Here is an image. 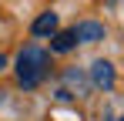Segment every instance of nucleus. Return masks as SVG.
Listing matches in <instances>:
<instances>
[{"label":"nucleus","mask_w":124,"mask_h":121,"mask_svg":"<svg viewBox=\"0 0 124 121\" xmlns=\"http://www.w3.org/2000/svg\"><path fill=\"white\" fill-rule=\"evenodd\" d=\"M14 71H17V84H20L23 91H34L50 74V54L44 51L40 44H27V47H20V54H17Z\"/></svg>","instance_id":"1"},{"label":"nucleus","mask_w":124,"mask_h":121,"mask_svg":"<svg viewBox=\"0 0 124 121\" xmlns=\"http://www.w3.org/2000/svg\"><path fill=\"white\" fill-rule=\"evenodd\" d=\"M87 91H91V81H87V74L81 67H67L61 74V84H57V98L61 101H81V98H87Z\"/></svg>","instance_id":"2"},{"label":"nucleus","mask_w":124,"mask_h":121,"mask_svg":"<svg viewBox=\"0 0 124 121\" xmlns=\"http://www.w3.org/2000/svg\"><path fill=\"white\" fill-rule=\"evenodd\" d=\"M87 81H91V87H97V91H111L114 87V64L111 60H104V57H97L94 64H91V71H87Z\"/></svg>","instance_id":"3"},{"label":"nucleus","mask_w":124,"mask_h":121,"mask_svg":"<svg viewBox=\"0 0 124 121\" xmlns=\"http://www.w3.org/2000/svg\"><path fill=\"white\" fill-rule=\"evenodd\" d=\"M74 34H77V44H97V40L107 37L104 24H97V20H81V24L74 27Z\"/></svg>","instance_id":"4"},{"label":"nucleus","mask_w":124,"mask_h":121,"mask_svg":"<svg viewBox=\"0 0 124 121\" xmlns=\"http://www.w3.org/2000/svg\"><path fill=\"white\" fill-rule=\"evenodd\" d=\"M30 34H34V37H54V34H57V14H54V10L37 14V20L30 24Z\"/></svg>","instance_id":"5"},{"label":"nucleus","mask_w":124,"mask_h":121,"mask_svg":"<svg viewBox=\"0 0 124 121\" xmlns=\"http://www.w3.org/2000/svg\"><path fill=\"white\" fill-rule=\"evenodd\" d=\"M74 47H77L74 27H70V30H57V34L50 37V51H54V54H67V51H74Z\"/></svg>","instance_id":"6"},{"label":"nucleus","mask_w":124,"mask_h":121,"mask_svg":"<svg viewBox=\"0 0 124 121\" xmlns=\"http://www.w3.org/2000/svg\"><path fill=\"white\" fill-rule=\"evenodd\" d=\"M101 121H117V118H114L111 111H104V114H101Z\"/></svg>","instance_id":"7"},{"label":"nucleus","mask_w":124,"mask_h":121,"mask_svg":"<svg viewBox=\"0 0 124 121\" xmlns=\"http://www.w3.org/2000/svg\"><path fill=\"white\" fill-rule=\"evenodd\" d=\"M3 67H7V57H3V54H0V71H3Z\"/></svg>","instance_id":"8"},{"label":"nucleus","mask_w":124,"mask_h":121,"mask_svg":"<svg viewBox=\"0 0 124 121\" xmlns=\"http://www.w3.org/2000/svg\"><path fill=\"white\" fill-rule=\"evenodd\" d=\"M117 121H124V118H117Z\"/></svg>","instance_id":"9"}]
</instances>
